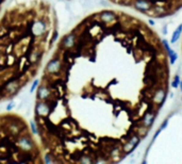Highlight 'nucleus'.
<instances>
[{"label":"nucleus","instance_id":"obj_3","mask_svg":"<svg viewBox=\"0 0 182 164\" xmlns=\"http://www.w3.org/2000/svg\"><path fill=\"white\" fill-rule=\"evenodd\" d=\"M118 12L115 11H101L98 13V16H99L100 21H102L105 24H111V22L115 21L118 17Z\"/></svg>","mask_w":182,"mask_h":164},{"label":"nucleus","instance_id":"obj_14","mask_svg":"<svg viewBox=\"0 0 182 164\" xmlns=\"http://www.w3.org/2000/svg\"><path fill=\"white\" fill-rule=\"evenodd\" d=\"M39 83H40L39 79H35L34 81H33V83H32V86H31V89H30V93H31V94H32L33 92L35 91V89H36V87L39 86Z\"/></svg>","mask_w":182,"mask_h":164},{"label":"nucleus","instance_id":"obj_7","mask_svg":"<svg viewBox=\"0 0 182 164\" xmlns=\"http://www.w3.org/2000/svg\"><path fill=\"white\" fill-rule=\"evenodd\" d=\"M20 87V82L18 79H12L11 81L6 83V85L4 86V91L6 93H8L9 95H13L15 94Z\"/></svg>","mask_w":182,"mask_h":164},{"label":"nucleus","instance_id":"obj_20","mask_svg":"<svg viewBox=\"0 0 182 164\" xmlns=\"http://www.w3.org/2000/svg\"><path fill=\"white\" fill-rule=\"evenodd\" d=\"M180 89H181V92H182V81H180Z\"/></svg>","mask_w":182,"mask_h":164},{"label":"nucleus","instance_id":"obj_2","mask_svg":"<svg viewBox=\"0 0 182 164\" xmlns=\"http://www.w3.org/2000/svg\"><path fill=\"white\" fill-rule=\"evenodd\" d=\"M61 68H62V62H61V60L58 59V58H53L47 64L46 73L49 74V75H55V74H59Z\"/></svg>","mask_w":182,"mask_h":164},{"label":"nucleus","instance_id":"obj_15","mask_svg":"<svg viewBox=\"0 0 182 164\" xmlns=\"http://www.w3.org/2000/svg\"><path fill=\"white\" fill-rule=\"evenodd\" d=\"M9 129H10V131L12 132L13 134H16V133H18V131H19V128L17 127V126L15 125V124H14V125H13V126H11V127L9 128Z\"/></svg>","mask_w":182,"mask_h":164},{"label":"nucleus","instance_id":"obj_10","mask_svg":"<svg viewBox=\"0 0 182 164\" xmlns=\"http://www.w3.org/2000/svg\"><path fill=\"white\" fill-rule=\"evenodd\" d=\"M40 51L34 50L31 53H29L28 59H29V62L30 63H36L40 60Z\"/></svg>","mask_w":182,"mask_h":164},{"label":"nucleus","instance_id":"obj_5","mask_svg":"<svg viewBox=\"0 0 182 164\" xmlns=\"http://www.w3.org/2000/svg\"><path fill=\"white\" fill-rule=\"evenodd\" d=\"M35 114L37 116H40V117H44V116L49 115L50 113V107H49L48 103H46L43 100H40L35 105Z\"/></svg>","mask_w":182,"mask_h":164},{"label":"nucleus","instance_id":"obj_17","mask_svg":"<svg viewBox=\"0 0 182 164\" xmlns=\"http://www.w3.org/2000/svg\"><path fill=\"white\" fill-rule=\"evenodd\" d=\"M15 105H15L14 101H11L8 105H6V111H12V109L15 107Z\"/></svg>","mask_w":182,"mask_h":164},{"label":"nucleus","instance_id":"obj_4","mask_svg":"<svg viewBox=\"0 0 182 164\" xmlns=\"http://www.w3.org/2000/svg\"><path fill=\"white\" fill-rule=\"evenodd\" d=\"M17 145L21 148L24 151H31L34 148V144H33L32 140H31L29 136H20V138L17 140Z\"/></svg>","mask_w":182,"mask_h":164},{"label":"nucleus","instance_id":"obj_13","mask_svg":"<svg viewBox=\"0 0 182 164\" xmlns=\"http://www.w3.org/2000/svg\"><path fill=\"white\" fill-rule=\"evenodd\" d=\"M30 127H31V131H32V133L36 135V134L39 133V131H37L36 124H35L34 120H31V122H30Z\"/></svg>","mask_w":182,"mask_h":164},{"label":"nucleus","instance_id":"obj_6","mask_svg":"<svg viewBox=\"0 0 182 164\" xmlns=\"http://www.w3.org/2000/svg\"><path fill=\"white\" fill-rule=\"evenodd\" d=\"M76 42H77V35H76L75 32H71L63 37L62 46H63V48H65V49H71L75 46Z\"/></svg>","mask_w":182,"mask_h":164},{"label":"nucleus","instance_id":"obj_16","mask_svg":"<svg viewBox=\"0 0 182 164\" xmlns=\"http://www.w3.org/2000/svg\"><path fill=\"white\" fill-rule=\"evenodd\" d=\"M58 36H59V31L55 30V32H53V35H52V40H51V43H55V41H57Z\"/></svg>","mask_w":182,"mask_h":164},{"label":"nucleus","instance_id":"obj_1","mask_svg":"<svg viewBox=\"0 0 182 164\" xmlns=\"http://www.w3.org/2000/svg\"><path fill=\"white\" fill-rule=\"evenodd\" d=\"M47 30H48V27H47V24L44 21H35L31 26V31H32L33 36L35 37H40L43 35H45L47 33Z\"/></svg>","mask_w":182,"mask_h":164},{"label":"nucleus","instance_id":"obj_19","mask_svg":"<svg viewBox=\"0 0 182 164\" xmlns=\"http://www.w3.org/2000/svg\"><path fill=\"white\" fill-rule=\"evenodd\" d=\"M167 126H168V118H167V120H165L163 123H162V125H161L160 128H161L162 130H165L166 128H167Z\"/></svg>","mask_w":182,"mask_h":164},{"label":"nucleus","instance_id":"obj_8","mask_svg":"<svg viewBox=\"0 0 182 164\" xmlns=\"http://www.w3.org/2000/svg\"><path fill=\"white\" fill-rule=\"evenodd\" d=\"M50 97V91L46 85H40L39 89H37V99L40 100H47Z\"/></svg>","mask_w":182,"mask_h":164},{"label":"nucleus","instance_id":"obj_18","mask_svg":"<svg viewBox=\"0 0 182 164\" xmlns=\"http://www.w3.org/2000/svg\"><path fill=\"white\" fill-rule=\"evenodd\" d=\"M45 162H46L47 164H49V163H52L53 160L49 154H46V156H45Z\"/></svg>","mask_w":182,"mask_h":164},{"label":"nucleus","instance_id":"obj_21","mask_svg":"<svg viewBox=\"0 0 182 164\" xmlns=\"http://www.w3.org/2000/svg\"><path fill=\"white\" fill-rule=\"evenodd\" d=\"M181 101H182V98H181Z\"/></svg>","mask_w":182,"mask_h":164},{"label":"nucleus","instance_id":"obj_11","mask_svg":"<svg viewBox=\"0 0 182 164\" xmlns=\"http://www.w3.org/2000/svg\"><path fill=\"white\" fill-rule=\"evenodd\" d=\"M168 58H169L170 64H174V63H176L177 59H178V55H177L176 51H174L173 49H170V51L168 52Z\"/></svg>","mask_w":182,"mask_h":164},{"label":"nucleus","instance_id":"obj_12","mask_svg":"<svg viewBox=\"0 0 182 164\" xmlns=\"http://www.w3.org/2000/svg\"><path fill=\"white\" fill-rule=\"evenodd\" d=\"M179 85H180V77H179L178 75H176L174 78V81L172 82V86L174 87V89H177Z\"/></svg>","mask_w":182,"mask_h":164},{"label":"nucleus","instance_id":"obj_9","mask_svg":"<svg viewBox=\"0 0 182 164\" xmlns=\"http://www.w3.org/2000/svg\"><path fill=\"white\" fill-rule=\"evenodd\" d=\"M182 34V24H180L178 26V28L176 29V30L174 31V33H173V36H172V40H170V43L172 44H175L177 41H178L179 39H180Z\"/></svg>","mask_w":182,"mask_h":164}]
</instances>
